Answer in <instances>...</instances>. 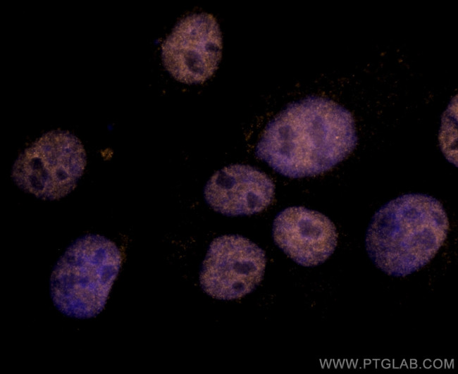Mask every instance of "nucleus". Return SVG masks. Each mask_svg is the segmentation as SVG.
<instances>
[{"label":"nucleus","instance_id":"obj_1","mask_svg":"<svg viewBox=\"0 0 458 374\" xmlns=\"http://www.w3.org/2000/svg\"><path fill=\"white\" fill-rule=\"evenodd\" d=\"M357 141L348 110L330 99L310 96L290 104L267 124L255 154L280 174L299 178L332 169Z\"/></svg>","mask_w":458,"mask_h":374},{"label":"nucleus","instance_id":"obj_5","mask_svg":"<svg viewBox=\"0 0 458 374\" xmlns=\"http://www.w3.org/2000/svg\"><path fill=\"white\" fill-rule=\"evenodd\" d=\"M265 266V253L257 245L239 235H224L209 246L200 284L213 298L240 299L261 282Z\"/></svg>","mask_w":458,"mask_h":374},{"label":"nucleus","instance_id":"obj_8","mask_svg":"<svg viewBox=\"0 0 458 374\" xmlns=\"http://www.w3.org/2000/svg\"><path fill=\"white\" fill-rule=\"evenodd\" d=\"M275 186L264 173L235 164L215 173L204 188V197L215 211L227 216L251 215L273 201Z\"/></svg>","mask_w":458,"mask_h":374},{"label":"nucleus","instance_id":"obj_4","mask_svg":"<svg viewBox=\"0 0 458 374\" xmlns=\"http://www.w3.org/2000/svg\"><path fill=\"white\" fill-rule=\"evenodd\" d=\"M85 166V151L78 138L68 131L52 130L20 154L11 177L25 192L54 200L75 188Z\"/></svg>","mask_w":458,"mask_h":374},{"label":"nucleus","instance_id":"obj_6","mask_svg":"<svg viewBox=\"0 0 458 374\" xmlns=\"http://www.w3.org/2000/svg\"><path fill=\"white\" fill-rule=\"evenodd\" d=\"M222 37L215 18L192 13L181 19L161 46L163 65L180 82L201 83L216 70L221 56Z\"/></svg>","mask_w":458,"mask_h":374},{"label":"nucleus","instance_id":"obj_2","mask_svg":"<svg viewBox=\"0 0 458 374\" xmlns=\"http://www.w3.org/2000/svg\"><path fill=\"white\" fill-rule=\"evenodd\" d=\"M449 220L431 196L407 194L390 201L374 214L366 248L385 273L405 277L427 265L445 241Z\"/></svg>","mask_w":458,"mask_h":374},{"label":"nucleus","instance_id":"obj_7","mask_svg":"<svg viewBox=\"0 0 458 374\" xmlns=\"http://www.w3.org/2000/svg\"><path fill=\"white\" fill-rule=\"evenodd\" d=\"M276 244L304 266L323 263L338 240L335 225L323 214L302 206L287 208L276 216L273 227Z\"/></svg>","mask_w":458,"mask_h":374},{"label":"nucleus","instance_id":"obj_3","mask_svg":"<svg viewBox=\"0 0 458 374\" xmlns=\"http://www.w3.org/2000/svg\"><path fill=\"white\" fill-rule=\"evenodd\" d=\"M122 262L119 249L94 234L73 242L58 259L50 278L53 304L75 318L95 317L104 308Z\"/></svg>","mask_w":458,"mask_h":374}]
</instances>
